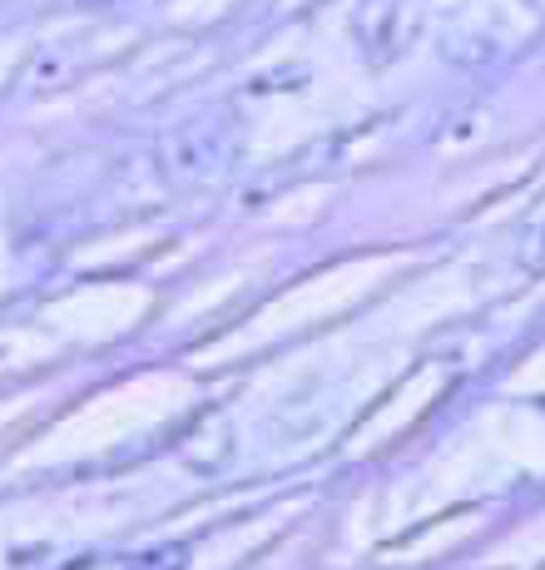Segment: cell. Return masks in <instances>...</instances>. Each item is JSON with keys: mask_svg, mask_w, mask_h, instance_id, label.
<instances>
[{"mask_svg": "<svg viewBox=\"0 0 545 570\" xmlns=\"http://www.w3.org/2000/svg\"><path fill=\"white\" fill-rule=\"evenodd\" d=\"M521 263H526L531 273H545V218L541 224H531L526 244H521Z\"/></svg>", "mask_w": 545, "mask_h": 570, "instance_id": "6da1fadb", "label": "cell"}]
</instances>
